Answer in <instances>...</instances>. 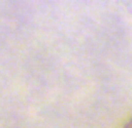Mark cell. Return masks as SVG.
<instances>
[{"instance_id":"obj_1","label":"cell","mask_w":132,"mask_h":128,"mask_svg":"<svg viewBox=\"0 0 132 128\" xmlns=\"http://www.w3.org/2000/svg\"><path fill=\"white\" fill-rule=\"evenodd\" d=\"M122 128H132V118H130V120H129V122H127V123H126V125H124Z\"/></svg>"}]
</instances>
